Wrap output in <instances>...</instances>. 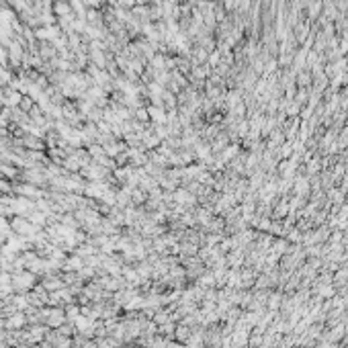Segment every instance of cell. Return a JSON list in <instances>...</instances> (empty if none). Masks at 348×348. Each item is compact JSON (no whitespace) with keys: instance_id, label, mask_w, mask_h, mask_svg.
<instances>
[{"instance_id":"cell-1","label":"cell","mask_w":348,"mask_h":348,"mask_svg":"<svg viewBox=\"0 0 348 348\" xmlns=\"http://www.w3.org/2000/svg\"><path fill=\"white\" fill-rule=\"evenodd\" d=\"M35 285V272L31 271H21L12 274V287L19 291H29Z\"/></svg>"},{"instance_id":"cell-2","label":"cell","mask_w":348,"mask_h":348,"mask_svg":"<svg viewBox=\"0 0 348 348\" xmlns=\"http://www.w3.org/2000/svg\"><path fill=\"white\" fill-rule=\"evenodd\" d=\"M43 313H45V322H47L49 326H53V328H60V326L66 322V319H68L62 309H45Z\"/></svg>"},{"instance_id":"cell-3","label":"cell","mask_w":348,"mask_h":348,"mask_svg":"<svg viewBox=\"0 0 348 348\" xmlns=\"http://www.w3.org/2000/svg\"><path fill=\"white\" fill-rule=\"evenodd\" d=\"M80 267H82V260L78 256H72V258L66 262V271H78Z\"/></svg>"},{"instance_id":"cell-4","label":"cell","mask_w":348,"mask_h":348,"mask_svg":"<svg viewBox=\"0 0 348 348\" xmlns=\"http://www.w3.org/2000/svg\"><path fill=\"white\" fill-rule=\"evenodd\" d=\"M31 224L43 226V224H45V215H43V213H33V215H31Z\"/></svg>"},{"instance_id":"cell-5","label":"cell","mask_w":348,"mask_h":348,"mask_svg":"<svg viewBox=\"0 0 348 348\" xmlns=\"http://www.w3.org/2000/svg\"><path fill=\"white\" fill-rule=\"evenodd\" d=\"M23 348H27V346H23Z\"/></svg>"}]
</instances>
